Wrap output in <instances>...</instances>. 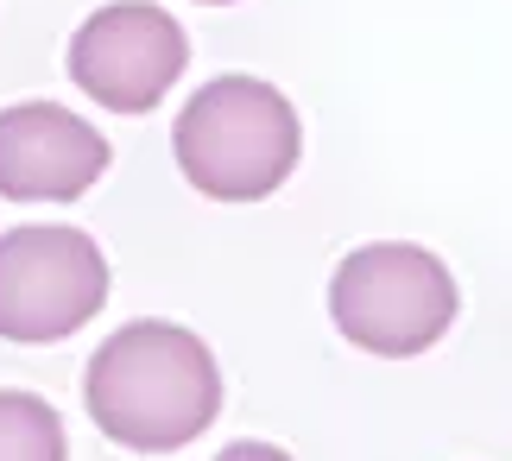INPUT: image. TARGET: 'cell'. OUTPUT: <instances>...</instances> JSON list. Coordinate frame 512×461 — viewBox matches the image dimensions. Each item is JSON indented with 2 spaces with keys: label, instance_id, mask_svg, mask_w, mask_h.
Masks as SVG:
<instances>
[{
  "label": "cell",
  "instance_id": "obj_3",
  "mask_svg": "<svg viewBox=\"0 0 512 461\" xmlns=\"http://www.w3.org/2000/svg\"><path fill=\"white\" fill-rule=\"evenodd\" d=\"M456 310L462 297L449 266L430 247H411V240L354 247L329 278V316H336L342 342L380 360H411L437 348L456 323Z\"/></svg>",
  "mask_w": 512,
  "mask_h": 461
},
{
  "label": "cell",
  "instance_id": "obj_8",
  "mask_svg": "<svg viewBox=\"0 0 512 461\" xmlns=\"http://www.w3.org/2000/svg\"><path fill=\"white\" fill-rule=\"evenodd\" d=\"M215 461H291L285 449H272V443H228Z\"/></svg>",
  "mask_w": 512,
  "mask_h": 461
},
{
  "label": "cell",
  "instance_id": "obj_5",
  "mask_svg": "<svg viewBox=\"0 0 512 461\" xmlns=\"http://www.w3.org/2000/svg\"><path fill=\"white\" fill-rule=\"evenodd\" d=\"M190 64L184 26L152 0H114L89 13L70 38V83L114 114L159 108Z\"/></svg>",
  "mask_w": 512,
  "mask_h": 461
},
{
  "label": "cell",
  "instance_id": "obj_4",
  "mask_svg": "<svg viewBox=\"0 0 512 461\" xmlns=\"http://www.w3.org/2000/svg\"><path fill=\"white\" fill-rule=\"evenodd\" d=\"M108 304V253L83 228H7L0 234V335L19 348L64 342Z\"/></svg>",
  "mask_w": 512,
  "mask_h": 461
},
{
  "label": "cell",
  "instance_id": "obj_6",
  "mask_svg": "<svg viewBox=\"0 0 512 461\" xmlns=\"http://www.w3.org/2000/svg\"><path fill=\"white\" fill-rule=\"evenodd\" d=\"M108 139L57 102L0 108V196L7 203H76L102 184Z\"/></svg>",
  "mask_w": 512,
  "mask_h": 461
},
{
  "label": "cell",
  "instance_id": "obj_1",
  "mask_svg": "<svg viewBox=\"0 0 512 461\" xmlns=\"http://www.w3.org/2000/svg\"><path fill=\"white\" fill-rule=\"evenodd\" d=\"M83 405L108 443L133 455H171L215 424L222 367L184 323H127L95 348Z\"/></svg>",
  "mask_w": 512,
  "mask_h": 461
},
{
  "label": "cell",
  "instance_id": "obj_7",
  "mask_svg": "<svg viewBox=\"0 0 512 461\" xmlns=\"http://www.w3.org/2000/svg\"><path fill=\"white\" fill-rule=\"evenodd\" d=\"M64 417L38 392H0V461H64Z\"/></svg>",
  "mask_w": 512,
  "mask_h": 461
},
{
  "label": "cell",
  "instance_id": "obj_9",
  "mask_svg": "<svg viewBox=\"0 0 512 461\" xmlns=\"http://www.w3.org/2000/svg\"><path fill=\"white\" fill-rule=\"evenodd\" d=\"M203 7H228V0H203Z\"/></svg>",
  "mask_w": 512,
  "mask_h": 461
},
{
  "label": "cell",
  "instance_id": "obj_2",
  "mask_svg": "<svg viewBox=\"0 0 512 461\" xmlns=\"http://www.w3.org/2000/svg\"><path fill=\"white\" fill-rule=\"evenodd\" d=\"M177 171L209 203H260L298 171V108L260 76H215L184 102L171 127Z\"/></svg>",
  "mask_w": 512,
  "mask_h": 461
}]
</instances>
